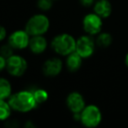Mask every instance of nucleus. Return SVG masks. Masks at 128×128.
<instances>
[{
    "instance_id": "obj_1",
    "label": "nucleus",
    "mask_w": 128,
    "mask_h": 128,
    "mask_svg": "<svg viewBox=\"0 0 128 128\" xmlns=\"http://www.w3.org/2000/svg\"><path fill=\"white\" fill-rule=\"evenodd\" d=\"M8 102L12 110L19 112H28L38 105L33 93L27 91H21L12 95Z\"/></svg>"
},
{
    "instance_id": "obj_2",
    "label": "nucleus",
    "mask_w": 128,
    "mask_h": 128,
    "mask_svg": "<svg viewBox=\"0 0 128 128\" xmlns=\"http://www.w3.org/2000/svg\"><path fill=\"white\" fill-rule=\"evenodd\" d=\"M76 40L73 36L68 33L57 35L52 41V48L58 55L67 56L76 49Z\"/></svg>"
},
{
    "instance_id": "obj_3",
    "label": "nucleus",
    "mask_w": 128,
    "mask_h": 128,
    "mask_svg": "<svg viewBox=\"0 0 128 128\" xmlns=\"http://www.w3.org/2000/svg\"><path fill=\"white\" fill-rule=\"evenodd\" d=\"M50 27V20L44 14H36L32 16L26 25V31L30 36L43 35Z\"/></svg>"
},
{
    "instance_id": "obj_4",
    "label": "nucleus",
    "mask_w": 128,
    "mask_h": 128,
    "mask_svg": "<svg viewBox=\"0 0 128 128\" xmlns=\"http://www.w3.org/2000/svg\"><path fill=\"white\" fill-rule=\"evenodd\" d=\"M102 113L100 109L95 104L86 105L80 112V122L88 128L96 127L101 123Z\"/></svg>"
},
{
    "instance_id": "obj_5",
    "label": "nucleus",
    "mask_w": 128,
    "mask_h": 128,
    "mask_svg": "<svg viewBox=\"0 0 128 128\" xmlns=\"http://www.w3.org/2000/svg\"><path fill=\"white\" fill-rule=\"evenodd\" d=\"M96 47V41L92 35H83L76 40V49L75 51L83 59L89 58L93 55Z\"/></svg>"
},
{
    "instance_id": "obj_6",
    "label": "nucleus",
    "mask_w": 128,
    "mask_h": 128,
    "mask_svg": "<svg viewBox=\"0 0 128 128\" xmlns=\"http://www.w3.org/2000/svg\"><path fill=\"white\" fill-rule=\"evenodd\" d=\"M102 18L100 17L95 12L86 14L82 21V26L84 31L90 35H97L102 30L103 22Z\"/></svg>"
},
{
    "instance_id": "obj_7",
    "label": "nucleus",
    "mask_w": 128,
    "mask_h": 128,
    "mask_svg": "<svg viewBox=\"0 0 128 128\" xmlns=\"http://www.w3.org/2000/svg\"><path fill=\"white\" fill-rule=\"evenodd\" d=\"M27 69V62L18 55H12L7 59L6 70L10 75L21 76Z\"/></svg>"
},
{
    "instance_id": "obj_8",
    "label": "nucleus",
    "mask_w": 128,
    "mask_h": 128,
    "mask_svg": "<svg viewBox=\"0 0 128 128\" xmlns=\"http://www.w3.org/2000/svg\"><path fill=\"white\" fill-rule=\"evenodd\" d=\"M30 34L26 30H17L8 38V43L14 49H24L29 47Z\"/></svg>"
},
{
    "instance_id": "obj_9",
    "label": "nucleus",
    "mask_w": 128,
    "mask_h": 128,
    "mask_svg": "<svg viewBox=\"0 0 128 128\" xmlns=\"http://www.w3.org/2000/svg\"><path fill=\"white\" fill-rule=\"evenodd\" d=\"M66 105L73 114L80 113L86 107V101L80 93L73 91L66 97Z\"/></svg>"
},
{
    "instance_id": "obj_10",
    "label": "nucleus",
    "mask_w": 128,
    "mask_h": 128,
    "mask_svg": "<svg viewBox=\"0 0 128 128\" xmlns=\"http://www.w3.org/2000/svg\"><path fill=\"white\" fill-rule=\"evenodd\" d=\"M63 62L58 57L48 59L43 65V72L46 76H56L62 71Z\"/></svg>"
},
{
    "instance_id": "obj_11",
    "label": "nucleus",
    "mask_w": 128,
    "mask_h": 128,
    "mask_svg": "<svg viewBox=\"0 0 128 128\" xmlns=\"http://www.w3.org/2000/svg\"><path fill=\"white\" fill-rule=\"evenodd\" d=\"M29 48L33 54H42L47 48V40L43 35L32 36L29 42Z\"/></svg>"
},
{
    "instance_id": "obj_12",
    "label": "nucleus",
    "mask_w": 128,
    "mask_h": 128,
    "mask_svg": "<svg viewBox=\"0 0 128 128\" xmlns=\"http://www.w3.org/2000/svg\"><path fill=\"white\" fill-rule=\"evenodd\" d=\"M93 11L102 19H106L112 14V6L109 0H98L93 5Z\"/></svg>"
},
{
    "instance_id": "obj_13",
    "label": "nucleus",
    "mask_w": 128,
    "mask_h": 128,
    "mask_svg": "<svg viewBox=\"0 0 128 128\" xmlns=\"http://www.w3.org/2000/svg\"><path fill=\"white\" fill-rule=\"evenodd\" d=\"M82 62L83 58L76 51H74L67 55V58L66 61V68L70 72H76L81 68Z\"/></svg>"
},
{
    "instance_id": "obj_14",
    "label": "nucleus",
    "mask_w": 128,
    "mask_h": 128,
    "mask_svg": "<svg viewBox=\"0 0 128 128\" xmlns=\"http://www.w3.org/2000/svg\"><path fill=\"white\" fill-rule=\"evenodd\" d=\"M112 36L109 32H100L98 34H97V38L95 39L96 41V45L100 48H106L111 46L112 43Z\"/></svg>"
},
{
    "instance_id": "obj_15",
    "label": "nucleus",
    "mask_w": 128,
    "mask_h": 128,
    "mask_svg": "<svg viewBox=\"0 0 128 128\" xmlns=\"http://www.w3.org/2000/svg\"><path fill=\"white\" fill-rule=\"evenodd\" d=\"M12 96V85L7 79L0 77V99H6Z\"/></svg>"
},
{
    "instance_id": "obj_16",
    "label": "nucleus",
    "mask_w": 128,
    "mask_h": 128,
    "mask_svg": "<svg viewBox=\"0 0 128 128\" xmlns=\"http://www.w3.org/2000/svg\"><path fill=\"white\" fill-rule=\"evenodd\" d=\"M12 112L9 102H5L4 99H0V120H6Z\"/></svg>"
},
{
    "instance_id": "obj_17",
    "label": "nucleus",
    "mask_w": 128,
    "mask_h": 128,
    "mask_svg": "<svg viewBox=\"0 0 128 128\" xmlns=\"http://www.w3.org/2000/svg\"><path fill=\"white\" fill-rule=\"evenodd\" d=\"M32 93H33V96L35 97V100L38 104H43V103L47 101L48 93H47V91H44V90L38 89V90H36V91H34Z\"/></svg>"
},
{
    "instance_id": "obj_18",
    "label": "nucleus",
    "mask_w": 128,
    "mask_h": 128,
    "mask_svg": "<svg viewBox=\"0 0 128 128\" xmlns=\"http://www.w3.org/2000/svg\"><path fill=\"white\" fill-rule=\"evenodd\" d=\"M13 50H14V48L8 43V44L4 45V46L1 47V48H0V55L4 57V58L8 59L9 57H10L12 55H14Z\"/></svg>"
},
{
    "instance_id": "obj_19",
    "label": "nucleus",
    "mask_w": 128,
    "mask_h": 128,
    "mask_svg": "<svg viewBox=\"0 0 128 128\" xmlns=\"http://www.w3.org/2000/svg\"><path fill=\"white\" fill-rule=\"evenodd\" d=\"M52 1L53 0H38V7L42 11H49L53 5Z\"/></svg>"
},
{
    "instance_id": "obj_20",
    "label": "nucleus",
    "mask_w": 128,
    "mask_h": 128,
    "mask_svg": "<svg viewBox=\"0 0 128 128\" xmlns=\"http://www.w3.org/2000/svg\"><path fill=\"white\" fill-rule=\"evenodd\" d=\"M80 1V4L84 7H90L92 5H94V3L96 1L95 0H79Z\"/></svg>"
},
{
    "instance_id": "obj_21",
    "label": "nucleus",
    "mask_w": 128,
    "mask_h": 128,
    "mask_svg": "<svg viewBox=\"0 0 128 128\" xmlns=\"http://www.w3.org/2000/svg\"><path fill=\"white\" fill-rule=\"evenodd\" d=\"M6 63H7V59L0 55V71L6 68Z\"/></svg>"
},
{
    "instance_id": "obj_22",
    "label": "nucleus",
    "mask_w": 128,
    "mask_h": 128,
    "mask_svg": "<svg viewBox=\"0 0 128 128\" xmlns=\"http://www.w3.org/2000/svg\"><path fill=\"white\" fill-rule=\"evenodd\" d=\"M6 37V30L3 26L0 25V41L4 40Z\"/></svg>"
},
{
    "instance_id": "obj_23",
    "label": "nucleus",
    "mask_w": 128,
    "mask_h": 128,
    "mask_svg": "<svg viewBox=\"0 0 128 128\" xmlns=\"http://www.w3.org/2000/svg\"><path fill=\"white\" fill-rule=\"evenodd\" d=\"M125 64L126 65V67L128 68V53L126 54V55L125 57Z\"/></svg>"
}]
</instances>
